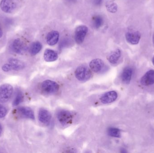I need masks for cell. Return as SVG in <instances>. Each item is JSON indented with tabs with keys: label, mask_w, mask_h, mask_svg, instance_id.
Instances as JSON below:
<instances>
[{
	"label": "cell",
	"mask_w": 154,
	"mask_h": 153,
	"mask_svg": "<svg viewBox=\"0 0 154 153\" xmlns=\"http://www.w3.org/2000/svg\"><path fill=\"white\" fill-rule=\"evenodd\" d=\"M76 77L81 81H86L91 76V71L86 66H79L75 72Z\"/></svg>",
	"instance_id": "obj_1"
},
{
	"label": "cell",
	"mask_w": 154,
	"mask_h": 153,
	"mask_svg": "<svg viewBox=\"0 0 154 153\" xmlns=\"http://www.w3.org/2000/svg\"><path fill=\"white\" fill-rule=\"evenodd\" d=\"M42 91L47 94H53L56 93L59 89L58 84L53 81L46 80L42 84Z\"/></svg>",
	"instance_id": "obj_2"
},
{
	"label": "cell",
	"mask_w": 154,
	"mask_h": 153,
	"mask_svg": "<svg viewBox=\"0 0 154 153\" xmlns=\"http://www.w3.org/2000/svg\"><path fill=\"white\" fill-rule=\"evenodd\" d=\"M13 88L9 84H4L0 86V102H8L12 95Z\"/></svg>",
	"instance_id": "obj_3"
},
{
	"label": "cell",
	"mask_w": 154,
	"mask_h": 153,
	"mask_svg": "<svg viewBox=\"0 0 154 153\" xmlns=\"http://www.w3.org/2000/svg\"><path fill=\"white\" fill-rule=\"evenodd\" d=\"M88 32V28L84 25L78 26L75 32V39L78 44H81L83 42Z\"/></svg>",
	"instance_id": "obj_4"
},
{
	"label": "cell",
	"mask_w": 154,
	"mask_h": 153,
	"mask_svg": "<svg viewBox=\"0 0 154 153\" xmlns=\"http://www.w3.org/2000/svg\"><path fill=\"white\" fill-rule=\"evenodd\" d=\"M57 118L61 125H67L71 124L73 119V116L69 111L62 110L58 113Z\"/></svg>",
	"instance_id": "obj_5"
},
{
	"label": "cell",
	"mask_w": 154,
	"mask_h": 153,
	"mask_svg": "<svg viewBox=\"0 0 154 153\" xmlns=\"http://www.w3.org/2000/svg\"><path fill=\"white\" fill-rule=\"evenodd\" d=\"M126 40L129 44L137 45L139 43L141 39V34L137 31H128L125 35Z\"/></svg>",
	"instance_id": "obj_6"
},
{
	"label": "cell",
	"mask_w": 154,
	"mask_h": 153,
	"mask_svg": "<svg viewBox=\"0 0 154 153\" xmlns=\"http://www.w3.org/2000/svg\"><path fill=\"white\" fill-rule=\"evenodd\" d=\"M12 50L16 54H23L26 50V47L24 43L20 39H16L14 40L11 45Z\"/></svg>",
	"instance_id": "obj_7"
},
{
	"label": "cell",
	"mask_w": 154,
	"mask_h": 153,
	"mask_svg": "<svg viewBox=\"0 0 154 153\" xmlns=\"http://www.w3.org/2000/svg\"><path fill=\"white\" fill-rule=\"evenodd\" d=\"M16 6L13 0H2L0 2L1 10L6 13H11L13 12Z\"/></svg>",
	"instance_id": "obj_8"
},
{
	"label": "cell",
	"mask_w": 154,
	"mask_h": 153,
	"mask_svg": "<svg viewBox=\"0 0 154 153\" xmlns=\"http://www.w3.org/2000/svg\"><path fill=\"white\" fill-rule=\"evenodd\" d=\"M117 97V93L115 91H111L103 94L100 97V100L103 104H109L115 101Z\"/></svg>",
	"instance_id": "obj_9"
},
{
	"label": "cell",
	"mask_w": 154,
	"mask_h": 153,
	"mask_svg": "<svg viewBox=\"0 0 154 153\" xmlns=\"http://www.w3.org/2000/svg\"><path fill=\"white\" fill-rule=\"evenodd\" d=\"M51 115L47 110L42 109L39 111V120L42 124L45 125H49L51 120Z\"/></svg>",
	"instance_id": "obj_10"
},
{
	"label": "cell",
	"mask_w": 154,
	"mask_h": 153,
	"mask_svg": "<svg viewBox=\"0 0 154 153\" xmlns=\"http://www.w3.org/2000/svg\"><path fill=\"white\" fill-rule=\"evenodd\" d=\"M141 83L143 85L148 86L154 84V71L152 70L147 72L141 80Z\"/></svg>",
	"instance_id": "obj_11"
},
{
	"label": "cell",
	"mask_w": 154,
	"mask_h": 153,
	"mask_svg": "<svg viewBox=\"0 0 154 153\" xmlns=\"http://www.w3.org/2000/svg\"><path fill=\"white\" fill-rule=\"evenodd\" d=\"M59 36V33L57 31H50L47 35V43L49 46H54L58 42Z\"/></svg>",
	"instance_id": "obj_12"
},
{
	"label": "cell",
	"mask_w": 154,
	"mask_h": 153,
	"mask_svg": "<svg viewBox=\"0 0 154 153\" xmlns=\"http://www.w3.org/2000/svg\"><path fill=\"white\" fill-rule=\"evenodd\" d=\"M104 66V63L103 61L99 58L93 59L89 64L91 69L95 72H98L101 71Z\"/></svg>",
	"instance_id": "obj_13"
},
{
	"label": "cell",
	"mask_w": 154,
	"mask_h": 153,
	"mask_svg": "<svg viewBox=\"0 0 154 153\" xmlns=\"http://www.w3.org/2000/svg\"><path fill=\"white\" fill-rule=\"evenodd\" d=\"M44 58L45 61L48 62L56 61L58 58L57 53L52 49H46L44 52Z\"/></svg>",
	"instance_id": "obj_14"
},
{
	"label": "cell",
	"mask_w": 154,
	"mask_h": 153,
	"mask_svg": "<svg viewBox=\"0 0 154 153\" xmlns=\"http://www.w3.org/2000/svg\"><path fill=\"white\" fill-rule=\"evenodd\" d=\"M133 70L130 67H127L125 68L122 72L121 78L124 83L128 84L132 78Z\"/></svg>",
	"instance_id": "obj_15"
},
{
	"label": "cell",
	"mask_w": 154,
	"mask_h": 153,
	"mask_svg": "<svg viewBox=\"0 0 154 153\" xmlns=\"http://www.w3.org/2000/svg\"><path fill=\"white\" fill-rule=\"evenodd\" d=\"M9 63L11 65L12 70H14V71L22 70L25 66L24 64L22 61L15 58L10 59L9 60Z\"/></svg>",
	"instance_id": "obj_16"
},
{
	"label": "cell",
	"mask_w": 154,
	"mask_h": 153,
	"mask_svg": "<svg viewBox=\"0 0 154 153\" xmlns=\"http://www.w3.org/2000/svg\"><path fill=\"white\" fill-rule=\"evenodd\" d=\"M18 111L20 114L27 118L34 119L35 118L34 112L32 110L28 107H21L18 108Z\"/></svg>",
	"instance_id": "obj_17"
},
{
	"label": "cell",
	"mask_w": 154,
	"mask_h": 153,
	"mask_svg": "<svg viewBox=\"0 0 154 153\" xmlns=\"http://www.w3.org/2000/svg\"><path fill=\"white\" fill-rule=\"evenodd\" d=\"M121 55V50L119 49H117L109 55L108 59L111 63L114 64L118 63Z\"/></svg>",
	"instance_id": "obj_18"
},
{
	"label": "cell",
	"mask_w": 154,
	"mask_h": 153,
	"mask_svg": "<svg viewBox=\"0 0 154 153\" xmlns=\"http://www.w3.org/2000/svg\"><path fill=\"white\" fill-rule=\"evenodd\" d=\"M42 49V45L40 42L36 41L32 43L30 48V53L32 55L38 54Z\"/></svg>",
	"instance_id": "obj_19"
},
{
	"label": "cell",
	"mask_w": 154,
	"mask_h": 153,
	"mask_svg": "<svg viewBox=\"0 0 154 153\" xmlns=\"http://www.w3.org/2000/svg\"><path fill=\"white\" fill-rule=\"evenodd\" d=\"M104 22L103 18L100 15H95L92 19V23L94 28L99 29L102 26Z\"/></svg>",
	"instance_id": "obj_20"
},
{
	"label": "cell",
	"mask_w": 154,
	"mask_h": 153,
	"mask_svg": "<svg viewBox=\"0 0 154 153\" xmlns=\"http://www.w3.org/2000/svg\"><path fill=\"white\" fill-rule=\"evenodd\" d=\"M108 134L112 137H121L120 131L118 128H110L108 131Z\"/></svg>",
	"instance_id": "obj_21"
},
{
	"label": "cell",
	"mask_w": 154,
	"mask_h": 153,
	"mask_svg": "<svg viewBox=\"0 0 154 153\" xmlns=\"http://www.w3.org/2000/svg\"><path fill=\"white\" fill-rule=\"evenodd\" d=\"M107 10L109 12L114 13L116 12L118 10L117 4L114 2H110L108 3L106 5Z\"/></svg>",
	"instance_id": "obj_22"
},
{
	"label": "cell",
	"mask_w": 154,
	"mask_h": 153,
	"mask_svg": "<svg viewBox=\"0 0 154 153\" xmlns=\"http://www.w3.org/2000/svg\"><path fill=\"white\" fill-rule=\"evenodd\" d=\"M23 96L21 92H19L16 95L15 99L13 102L14 106H17L20 104L23 100Z\"/></svg>",
	"instance_id": "obj_23"
},
{
	"label": "cell",
	"mask_w": 154,
	"mask_h": 153,
	"mask_svg": "<svg viewBox=\"0 0 154 153\" xmlns=\"http://www.w3.org/2000/svg\"><path fill=\"white\" fill-rule=\"evenodd\" d=\"M7 110L5 107L0 104V118L4 117L7 114Z\"/></svg>",
	"instance_id": "obj_24"
},
{
	"label": "cell",
	"mask_w": 154,
	"mask_h": 153,
	"mask_svg": "<svg viewBox=\"0 0 154 153\" xmlns=\"http://www.w3.org/2000/svg\"><path fill=\"white\" fill-rule=\"evenodd\" d=\"M2 69L3 71L5 72H9L12 70L11 67L9 63L5 64L2 67Z\"/></svg>",
	"instance_id": "obj_25"
},
{
	"label": "cell",
	"mask_w": 154,
	"mask_h": 153,
	"mask_svg": "<svg viewBox=\"0 0 154 153\" xmlns=\"http://www.w3.org/2000/svg\"><path fill=\"white\" fill-rule=\"evenodd\" d=\"M69 42H70L69 39L67 38L61 41V43H60V46H61V47L66 46L69 43Z\"/></svg>",
	"instance_id": "obj_26"
},
{
	"label": "cell",
	"mask_w": 154,
	"mask_h": 153,
	"mask_svg": "<svg viewBox=\"0 0 154 153\" xmlns=\"http://www.w3.org/2000/svg\"><path fill=\"white\" fill-rule=\"evenodd\" d=\"M103 0H93V4L95 6H98L102 4Z\"/></svg>",
	"instance_id": "obj_27"
},
{
	"label": "cell",
	"mask_w": 154,
	"mask_h": 153,
	"mask_svg": "<svg viewBox=\"0 0 154 153\" xmlns=\"http://www.w3.org/2000/svg\"><path fill=\"white\" fill-rule=\"evenodd\" d=\"M69 3H74L77 1V0H66Z\"/></svg>",
	"instance_id": "obj_28"
},
{
	"label": "cell",
	"mask_w": 154,
	"mask_h": 153,
	"mask_svg": "<svg viewBox=\"0 0 154 153\" xmlns=\"http://www.w3.org/2000/svg\"><path fill=\"white\" fill-rule=\"evenodd\" d=\"M3 35V31L2 30V28H1V26H0V39L2 37Z\"/></svg>",
	"instance_id": "obj_29"
},
{
	"label": "cell",
	"mask_w": 154,
	"mask_h": 153,
	"mask_svg": "<svg viewBox=\"0 0 154 153\" xmlns=\"http://www.w3.org/2000/svg\"><path fill=\"white\" fill-rule=\"evenodd\" d=\"M2 126H1V124H0V136L2 134Z\"/></svg>",
	"instance_id": "obj_30"
},
{
	"label": "cell",
	"mask_w": 154,
	"mask_h": 153,
	"mask_svg": "<svg viewBox=\"0 0 154 153\" xmlns=\"http://www.w3.org/2000/svg\"><path fill=\"white\" fill-rule=\"evenodd\" d=\"M152 63H153V64L154 65V56L153 57V58H152Z\"/></svg>",
	"instance_id": "obj_31"
},
{
	"label": "cell",
	"mask_w": 154,
	"mask_h": 153,
	"mask_svg": "<svg viewBox=\"0 0 154 153\" xmlns=\"http://www.w3.org/2000/svg\"><path fill=\"white\" fill-rule=\"evenodd\" d=\"M153 43L154 44V34L153 35Z\"/></svg>",
	"instance_id": "obj_32"
}]
</instances>
